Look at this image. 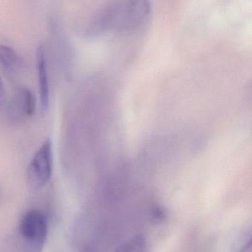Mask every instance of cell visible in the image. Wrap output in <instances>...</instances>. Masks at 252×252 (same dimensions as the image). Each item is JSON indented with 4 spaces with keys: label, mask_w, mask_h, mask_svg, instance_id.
Returning <instances> with one entry per match:
<instances>
[{
    "label": "cell",
    "mask_w": 252,
    "mask_h": 252,
    "mask_svg": "<svg viewBox=\"0 0 252 252\" xmlns=\"http://www.w3.org/2000/svg\"><path fill=\"white\" fill-rule=\"evenodd\" d=\"M19 232L25 240L24 252H41L47 236L45 218L36 210L28 211L22 218Z\"/></svg>",
    "instance_id": "2"
},
{
    "label": "cell",
    "mask_w": 252,
    "mask_h": 252,
    "mask_svg": "<svg viewBox=\"0 0 252 252\" xmlns=\"http://www.w3.org/2000/svg\"><path fill=\"white\" fill-rule=\"evenodd\" d=\"M165 217V213H164L161 209L158 208V207H156V208L154 209V210L151 212V220H152L153 223H161V222L164 220Z\"/></svg>",
    "instance_id": "8"
},
{
    "label": "cell",
    "mask_w": 252,
    "mask_h": 252,
    "mask_svg": "<svg viewBox=\"0 0 252 252\" xmlns=\"http://www.w3.org/2000/svg\"><path fill=\"white\" fill-rule=\"evenodd\" d=\"M22 109L25 115L28 117L33 116L36 110V98L34 93L28 89H25L22 91Z\"/></svg>",
    "instance_id": "7"
},
{
    "label": "cell",
    "mask_w": 252,
    "mask_h": 252,
    "mask_svg": "<svg viewBox=\"0 0 252 252\" xmlns=\"http://www.w3.org/2000/svg\"><path fill=\"white\" fill-rule=\"evenodd\" d=\"M146 240L142 235H136L117 247L115 252H145Z\"/></svg>",
    "instance_id": "5"
},
{
    "label": "cell",
    "mask_w": 252,
    "mask_h": 252,
    "mask_svg": "<svg viewBox=\"0 0 252 252\" xmlns=\"http://www.w3.org/2000/svg\"><path fill=\"white\" fill-rule=\"evenodd\" d=\"M53 173V147L50 139L43 142L28 169V182L34 189L45 186Z\"/></svg>",
    "instance_id": "3"
},
{
    "label": "cell",
    "mask_w": 252,
    "mask_h": 252,
    "mask_svg": "<svg viewBox=\"0 0 252 252\" xmlns=\"http://www.w3.org/2000/svg\"><path fill=\"white\" fill-rule=\"evenodd\" d=\"M37 69H38V87H39L40 106L41 112L47 111L49 105V84L46 69L45 53L43 46L37 50Z\"/></svg>",
    "instance_id": "4"
},
{
    "label": "cell",
    "mask_w": 252,
    "mask_h": 252,
    "mask_svg": "<svg viewBox=\"0 0 252 252\" xmlns=\"http://www.w3.org/2000/svg\"><path fill=\"white\" fill-rule=\"evenodd\" d=\"M150 12L149 0H114L93 18L87 29V35L132 32L144 24Z\"/></svg>",
    "instance_id": "1"
},
{
    "label": "cell",
    "mask_w": 252,
    "mask_h": 252,
    "mask_svg": "<svg viewBox=\"0 0 252 252\" xmlns=\"http://www.w3.org/2000/svg\"><path fill=\"white\" fill-rule=\"evenodd\" d=\"M238 252H252V239L251 237H249L248 239L245 240V242L243 244Z\"/></svg>",
    "instance_id": "9"
},
{
    "label": "cell",
    "mask_w": 252,
    "mask_h": 252,
    "mask_svg": "<svg viewBox=\"0 0 252 252\" xmlns=\"http://www.w3.org/2000/svg\"><path fill=\"white\" fill-rule=\"evenodd\" d=\"M4 86H3L2 81H1V76H0V102L2 101L3 98H4Z\"/></svg>",
    "instance_id": "10"
},
{
    "label": "cell",
    "mask_w": 252,
    "mask_h": 252,
    "mask_svg": "<svg viewBox=\"0 0 252 252\" xmlns=\"http://www.w3.org/2000/svg\"><path fill=\"white\" fill-rule=\"evenodd\" d=\"M0 63L7 70L13 71L18 63L16 52L7 46L0 44Z\"/></svg>",
    "instance_id": "6"
}]
</instances>
